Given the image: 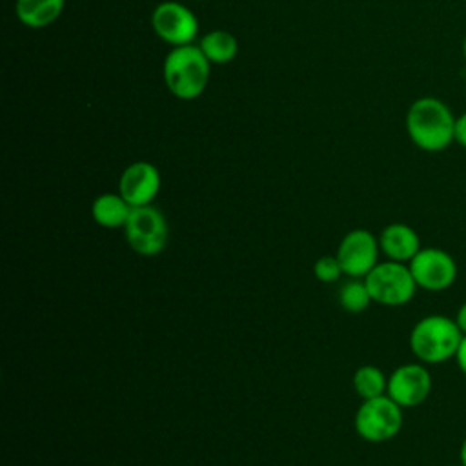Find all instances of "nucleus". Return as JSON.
Masks as SVG:
<instances>
[{"mask_svg":"<svg viewBox=\"0 0 466 466\" xmlns=\"http://www.w3.org/2000/svg\"><path fill=\"white\" fill-rule=\"evenodd\" d=\"M457 116L450 106L437 96H419L406 111V133L415 147L439 153L455 142Z\"/></svg>","mask_w":466,"mask_h":466,"instance_id":"nucleus-1","label":"nucleus"},{"mask_svg":"<svg viewBox=\"0 0 466 466\" xmlns=\"http://www.w3.org/2000/svg\"><path fill=\"white\" fill-rule=\"evenodd\" d=\"M462 337L453 317L430 313L411 326L408 344L419 362L433 366L455 359Z\"/></svg>","mask_w":466,"mask_h":466,"instance_id":"nucleus-2","label":"nucleus"},{"mask_svg":"<svg viewBox=\"0 0 466 466\" xmlns=\"http://www.w3.org/2000/svg\"><path fill=\"white\" fill-rule=\"evenodd\" d=\"M211 62L198 44L171 47L162 64V76L167 91L180 100L198 98L209 82Z\"/></svg>","mask_w":466,"mask_h":466,"instance_id":"nucleus-3","label":"nucleus"},{"mask_svg":"<svg viewBox=\"0 0 466 466\" xmlns=\"http://www.w3.org/2000/svg\"><path fill=\"white\" fill-rule=\"evenodd\" d=\"M364 282L370 289L371 300L388 308L408 304L419 289L408 264L388 258L379 262L364 277Z\"/></svg>","mask_w":466,"mask_h":466,"instance_id":"nucleus-4","label":"nucleus"},{"mask_svg":"<svg viewBox=\"0 0 466 466\" xmlns=\"http://www.w3.org/2000/svg\"><path fill=\"white\" fill-rule=\"evenodd\" d=\"M127 246L140 257H155L164 251L169 228L164 213L153 204L133 208L124 226Z\"/></svg>","mask_w":466,"mask_h":466,"instance_id":"nucleus-5","label":"nucleus"},{"mask_svg":"<svg viewBox=\"0 0 466 466\" xmlns=\"http://www.w3.org/2000/svg\"><path fill=\"white\" fill-rule=\"evenodd\" d=\"M402 422V408L388 395L362 400L353 420L357 435L368 442H386L393 439L400 431Z\"/></svg>","mask_w":466,"mask_h":466,"instance_id":"nucleus-6","label":"nucleus"},{"mask_svg":"<svg viewBox=\"0 0 466 466\" xmlns=\"http://www.w3.org/2000/svg\"><path fill=\"white\" fill-rule=\"evenodd\" d=\"M419 289L439 293L450 289L459 275V266L451 253L442 248H420L419 253L408 262Z\"/></svg>","mask_w":466,"mask_h":466,"instance_id":"nucleus-7","label":"nucleus"},{"mask_svg":"<svg viewBox=\"0 0 466 466\" xmlns=\"http://www.w3.org/2000/svg\"><path fill=\"white\" fill-rule=\"evenodd\" d=\"M151 27L155 35L171 47L195 44L198 36V18L182 2L166 0L155 5L151 13Z\"/></svg>","mask_w":466,"mask_h":466,"instance_id":"nucleus-8","label":"nucleus"},{"mask_svg":"<svg viewBox=\"0 0 466 466\" xmlns=\"http://www.w3.org/2000/svg\"><path fill=\"white\" fill-rule=\"evenodd\" d=\"M431 388L433 379L430 370L426 364L417 360L400 364L388 375L386 395L406 410L424 404L431 393Z\"/></svg>","mask_w":466,"mask_h":466,"instance_id":"nucleus-9","label":"nucleus"},{"mask_svg":"<svg viewBox=\"0 0 466 466\" xmlns=\"http://www.w3.org/2000/svg\"><path fill=\"white\" fill-rule=\"evenodd\" d=\"M379 253V237L368 229L357 228L342 237L335 255L344 275L350 279H364L380 262Z\"/></svg>","mask_w":466,"mask_h":466,"instance_id":"nucleus-10","label":"nucleus"},{"mask_svg":"<svg viewBox=\"0 0 466 466\" xmlns=\"http://www.w3.org/2000/svg\"><path fill=\"white\" fill-rule=\"evenodd\" d=\"M160 186V171L147 160L131 162L118 178V193L131 204V208L153 204Z\"/></svg>","mask_w":466,"mask_h":466,"instance_id":"nucleus-11","label":"nucleus"},{"mask_svg":"<svg viewBox=\"0 0 466 466\" xmlns=\"http://www.w3.org/2000/svg\"><path fill=\"white\" fill-rule=\"evenodd\" d=\"M380 253L388 260L408 264L422 248L419 233L404 222L388 224L379 235Z\"/></svg>","mask_w":466,"mask_h":466,"instance_id":"nucleus-12","label":"nucleus"},{"mask_svg":"<svg viewBox=\"0 0 466 466\" xmlns=\"http://www.w3.org/2000/svg\"><path fill=\"white\" fill-rule=\"evenodd\" d=\"M131 204L120 195V193H102L98 195L93 204H91V217L93 220L106 229H118L126 226L129 213H131Z\"/></svg>","mask_w":466,"mask_h":466,"instance_id":"nucleus-13","label":"nucleus"},{"mask_svg":"<svg viewBox=\"0 0 466 466\" xmlns=\"http://www.w3.org/2000/svg\"><path fill=\"white\" fill-rule=\"evenodd\" d=\"M66 0H16L15 15L18 22L29 29L51 25L62 15Z\"/></svg>","mask_w":466,"mask_h":466,"instance_id":"nucleus-14","label":"nucleus"},{"mask_svg":"<svg viewBox=\"0 0 466 466\" xmlns=\"http://www.w3.org/2000/svg\"><path fill=\"white\" fill-rule=\"evenodd\" d=\"M197 44L211 66L229 64L238 53V40L228 29H209L198 38Z\"/></svg>","mask_w":466,"mask_h":466,"instance_id":"nucleus-15","label":"nucleus"},{"mask_svg":"<svg viewBox=\"0 0 466 466\" xmlns=\"http://www.w3.org/2000/svg\"><path fill=\"white\" fill-rule=\"evenodd\" d=\"M353 390L362 400L386 395L388 377L379 366H373V364L359 366L353 373Z\"/></svg>","mask_w":466,"mask_h":466,"instance_id":"nucleus-16","label":"nucleus"},{"mask_svg":"<svg viewBox=\"0 0 466 466\" xmlns=\"http://www.w3.org/2000/svg\"><path fill=\"white\" fill-rule=\"evenodd\" d=\"M371 302L373 300L364 279H350L339 291V304L348 313H362Z\"/></svg>","mask_w":466,"mask_h":466,"instance_id":"nucleus-17","label":"nucleus"},{"mask_svg":"<svg viewBox=\"0 0 466 466\" xmlns=\"http://www.w3.org/2000/svg\"><path fill=\"white\" fill-rule=\"evenodd\" d=\"M313 275H315L317 280L329 284V282L339 280L340 275H344V273H342V268H340V262H339L337 255H324V257L315 260Z\"/></svg>","mask_w":466,"mask_h":466,"instance_id":"nucleus-18","label":"nucleus"},{"mask_svg":"<svg viewBox=\"0 0 466 466\" xmlns=\"http://www.w3.org/2000/svg\"><path fill=\"white\" fill-rule=\"evenodd\" d=\"M455 142L466 149V111L455 120Z\"/></svg>","mask_w":466,"mask_h":466,"instance_id":"nucleus-19","label":"nucleus"},{"mask_svg":"<svg viewBox=\"0 0 466 466\" xmlns=\"http://www.w3.org/2000/svg\"><path fill=\"white\" fill-rule=\"evenodd\" d=\"M459 366V371L466 377V335L462 337L459 348H457V353H455V359H453Z\"/></svg>","mask_w":466,"mask_h":466,"instance_id":"nucleus-20","label":"nucleus"},{"mask_svg":"<svg viewBox=\"0 0 466 466\" xmlns=\"http://www.w3.org/2000/svg\"><path fill=\"white\" fill-rule=\"evenodd\" d=\"M453 319H455L457 326L461 328L462 335H466V300H464V302H462V304L457 308V311H455Z\"/></svg>","mask_w":466,"mask_h":466,"instance_id":"nucleus-21","label":"nucleus"},{"mask_svg":"<svg viewBox=\"0 0 466 466\" xmlns=\"http://www.w3.org/2000/svg\"><path fill=\"white\" fill-rule=\"evenodd\" d=\"M459 464L466 466V435H464V439H462V442L459 446Z\"/></svg>","mask_w":466,"mask_h":466,"instance_id":"nucleus-22","label":"nucleus"},{"mask_svg":"<svg viewBox=\"0 0 466 466\" xmlns=\"http://www.w3.org/2000/svg\"><path fill=\"white\" fill-rule=\"evenodd\" d=\"M462 56H464V60H466V36H464V40H462Z\"/></svg>","mask_w":466,"mask_h":466,"instance_id":"nucleus-23","label":"nucleus"},{"mask_svg":"<svg viewBox=\"0 0 466 466\" xmlns=\"http://www.w3.org/2000/svg\"><path fill=\"white\" fill-rule=\"evenodd\" d=\"M448 466H462V464H448Z\"/></svg>","mask_w":466,"mask_h":466,"instance_id":"nucleus-24","label":"nucleus"}]
</instances>
